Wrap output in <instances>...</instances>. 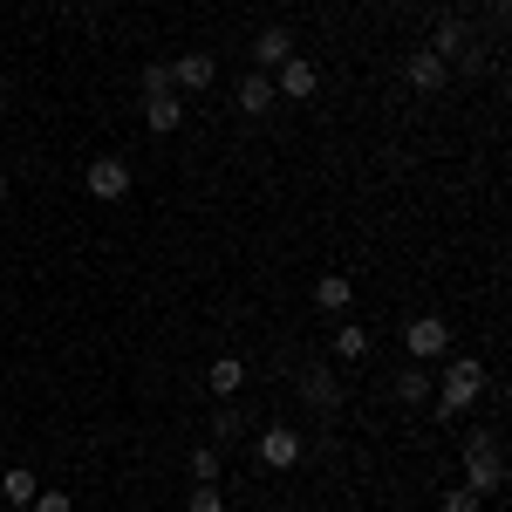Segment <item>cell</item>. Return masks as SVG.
<instances>
[{
  "instance_id": "cell-17",
  "label": "cell",
  "mask_w": 512,
  "mask_h": 512,
  "mask_svg": "<svg viewBox=\"0 0 512 512\" xmlns=\"http://www.w3.org/2000/svg\"><path fill=\"white\" fill-rule=\"evenodd\" d=\"M335 355H342V362L369 355V328H362V321H342V328H335Z\"/></svg>"
},
{
  "instance_id": "cell-18",
  "label": "cell",
  "mask_w": 512,
  "mask_h": 512,
  "mask_svg": "<svg viewBox=\"0 0 512 512\" xmlns=\"http://www.w3.org/2000/svg\"><path fill=\"white\" fill-rule=\"evenodd\" d=\"M424 390H431L424 369H403V376H396V396H403V403H424Z\"/></svg>"
},
{
  "instance_id": "cell-19",
  "label": "cell",
  "mask_w": 512,
  "mask_h": 512,
  "mask_svg": "<svg viewBox=\"0 0 512 512\" xmlns=\"http://www.w3.org/2000/svg\"><path fill=\"white\" fill-rule=\"evenodd\" d=\"M144 96H178V89H171V62H151V69H144Z\"/></svg>"
},
{
  "instance_id": "cell-10",
  "label": "cell",
  "mask_w": 512,
  "mask_h": 512,
  "mask_svg": "<svg viewBox=\"0 0 512 512\" xmlns=\"http://www.w3.org/2000/svg\"><path fill=\"white\" fill-rule=\"evenodd\" d=\"M403 76H410V89H417V96H437V89H444V62H437L431 48H417Z\"/></svg>"
},
{
  "instance_id": "cell-12",
  "label": "cell",
  "mask_w": 512,
  "mask_h": 512,
  "mask_svg": "<svg viewBox=\"0 0 512 512\" xmlns=\"http://www.w3.org/2000/svg\"><path fill=\"white\" fill-rule=\"evenodd\" d=\"M287 55H294V35H287V28H260V41H253V62H267V69H280V62H287Z\"/></svg>"
},
{
  "instance_id": "cell-2",
  "label": "cell",
  "mask_w": 512,
  "mask_h": 512,
  "mask_svg": "<svg viewBox=\"0 0 512 512\" xmlns=\"http://www.w3.org/2000/svg\"><path fill=\"white\" fill-rule=\"evenodd\" d=\"M403 349H410V362L444 355V349H451V321H444V315H410V321H403Z\"/></svg>"
},
{
  "instance_id": "cell-6",
  "label": "cell",
  "mask_w": 512,
  "mask_h": 512,
  "mask_svg": "<svg viewBox=\"0 0 512 512\" xmlns=\"http://www.w3.org/2000/svg\"><path fill=\"white\" fill-rule=\"evenodd\" d=\"M315 308L321 315H349L355 308V280L349 274H321L315 280Z\"/></svg>"
},
{
  "instance_id": "cell-23",
  "label": "cell",
  "mask_w": 512,
  "mask_h": 512,
  "mask_svg": "<svg viewBox=\"0 0 512 512\" xmlns=\"http://www.w3.org/2000/svg\"><path fill=\"white\" fill-rule=\"evenodd\" d=\"M444 512H478V492H465V485H458V492H444Z\"/></svg>"
},
{
  "instance_id": "cell-16",
  "label": "cell",
  "mask_w": 512,
  "mask_h": 512,
  "mask_svg": "<svg viewBox=\"0 0 512 512\" xmlns=\"http://www.w3.org/2000/svg\"><path fill=\"white\" fill-rule=\"evenodd\" d=\"M41 485H35V472H28V465H14V472H0V499H7V506H21L28 512V499H35Z\"/></svg>"
},
{
  "instance_id": "cell-13",
  "label": "cell",
  "mask_w": 512,
  "mask_h": 512,
  "mask_svg": "<svg viewBox=\"0 0 512 512\" xmlns=\"http://www.w3.org/2000/svg\"><path fill=\"white\" fill-rule=\"evenodd\" d=\"M144 123H151L158 137H171V130L185 123V103H178V96H144Z\"/></svg>"
},
{
  "instance_id": "cell-4",
  "label": "cell",
  "mask_w": 512,
  "mask_h": 512,
  "mask_svg": "<svg viewBox=\"0 0 512 512\" xmlns=\"http://www.w3.org/2000/svg\"><path fill=\"white\" fill-rule=\"evenodd\" d=\"M260 465H267V472H294V465H301V431H294V424H274V431L260 437Z\"/></svg>"
},
{
  "instance_id": "cell-11",
  "label": "cell",
  "mask_w": 512,
  "mask_h": 512,
  "mask_svg": "<svg viewBox=\"0 0 512 512\" xmlns=\"http://www.w3.org/2000/svg\"><path fill=\"white\" fill-rule=\"evenodd\" d=\"M239 110H246V117H267V110H274L280 96H274V76H246L239 82V96H233Z\"/></svg>"
},
{
  "instance_id": "cell-8",
  "label": "cell",
  "mask_w": 512,
  "mask_h": 512,
  "mask_svg": "<svg viewBox=\"0 0 512 512\" xmlns=\"http://www.w3.org/2000/svg\"><path fill=\"white\" fill-rule=\"evenodd\" d=\"M315 62H301V55H287L280 62V76H274V96H315Z\"/></svg>"
},
{
  "instance_id": "cell-22",
  "label": "cell",
  "mask_w": 512,
  "mask_h": 512,
  "mask_svg": "<svg viewBox=\"0 0 512 512\" xmlns=\"http://www.w3.org/2000/svg\"><path fill=\"white\" fill-rule=\"evenodd\" d=\"M28 512H76V499H69V492H35Z\"/></svg>"
},
{
  "instance_id": "cell-1",
  "label": "cell",
  "mask_w": 512,
  "mask_h": 512,
  "mask_svg": "<svg viewBox=\"0 0 512 512\" xmlns=\"http://www.w3.org/2000/svg\"><path fill=\"white\" fill-rule=\"evenodd\" d=\"M478 396H485V362L458 355V362L444 369V403H437V417H465Z\"/></svg>"
},
{
  "instance_id": "cell-9",
  "label": "cell",
  "mask_w": 512,
  "mask_h": 512,
  "mask_svg": "<svg viewBox=\"0 0 512 512\" xmlns=\"http://www.w3.org/2000/svg\"><path fill=\"white\" fill-rule=\"evenodd\" d=\"M212 76H219V69H212V55H178V62H171V89H212Z\"/></svg>"
},
{
  "instance_id": "cell-5",
  "label": "cell",
  "mask_w": 512,
  "mask_h": 512,
  "mask_svg": "<svg viewBox=\"0 0 512 512\" xmlns=\"http://www.w3.org/2000/svg\"><path fill=\"white\" fill-rule=\"evenodd\" d=\"M499 478H506V465H499V451L492 444H478V451H465V492H499Z\"/></svg>"
},
{
  "instance_id": "cell-3",
  "label": "cell",
  "mask_w": 512,
  "mask_h": 512,
  "mask_svg": "<svg viewBox=\"0 0 512 512\" xmlns=\"http://www.w3.org/2000/svg\"><path fill=\"white\" fill-rule=\"evenodd\" d=\"M82 185H89V198L117 205V198L130 192V164H123V158H89V171H82Z\"/></svg>"
},
{
  "instance_id": "cell-20",
  "label": "cell",
  "mask_w": 512,
  "mask_h": 512,
  "mask_svg": "<svg viewBox=\"0 0 512 512\" xmlns=\"http://www.w3.org/2000/svg\"><path fill=\"white\" fill-rule=\"evenodd\" d=\"M185 512H226V499H219V485H192V499H185Z\"/></svg>"
},
{
  "instance_id": "cell-7",
  "label": "cell",
  "mask_w": 512,
  "mask_h": 512,
  "mask_svg": "<svg viewBox=\"0 0 512 512\" xmlns=\"http://www.w3.org/2000/svg\"><path fill=\"white\" fill-rule=\"evenodd\" d=\"M465 48H472V28H465L458 14H444V21L431 28V55H437V62H451V55H465Z\"/></svg>"
},
{
  "instance_id": "cell-24",
  "label": "cell",
  "mask_w": 512,
  "mask_h": 512,
  "mask_svg": "<svg viewBox=\"0 0 512 512\" xmlns=\"http://www.w3.org/2000/svg\"><path fill=\"white\" fill-rule=\"evenodd\" d=\"M0 212H7V171H0Z\"/></svg>"
},
{
  "instance_id": "cell-14",
  "label": "cell",
  "mask_w": 512,
  "mask_h": 512,
  "mask_svg": "<svg viewBox=\"0 0 512 512\" xmlns=\"http://www.w3.org/2000/svg\"><path fill=\"white\" fill-rule=\"evenodd\" d=\"M301 396H308L315 410H335V403H342V383H335V369H308V376H301Z\"/></svg>"
},
{
  "instance_id": "cell-15",
  "label": "cell",
  "mask_w": 512,
  "mask_h": 512,
  "mask_svg": "<svg viewBox=\"0 0 512 512\" xmlns=\"http://www.w3.org/2000/svg\"><path fill=\"white\" fill-rule=\"evenodd\" d=\"M205 383H212V396H239V383H246V362H239V355H219V362L205 369Z\"/></svg>"
},
{
  "instance_id": "cell-21",
  "label": "cell",
  "mask_w": 512,
  "mask_h": 512,
  "mask_svg": "<svg viewBox=\"0 0 512 512\" xmlns=\"http://www.w3.org/2000/svg\"><path fill=\"white\" fill-rule=\"evenodd\" d=\"M192 478L198 485H219V451H192Z\"/></svg>"
}]
</instances>
